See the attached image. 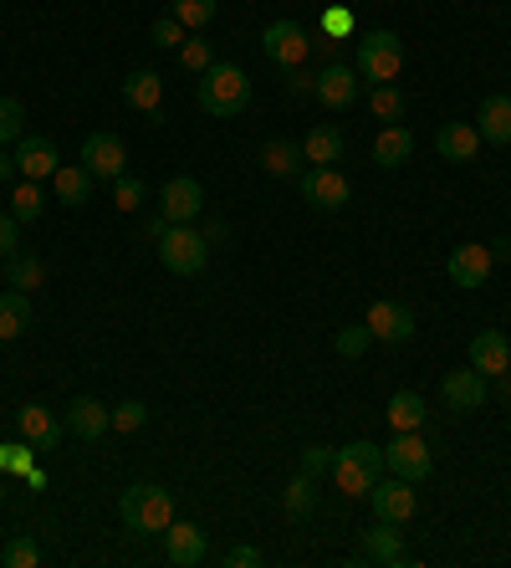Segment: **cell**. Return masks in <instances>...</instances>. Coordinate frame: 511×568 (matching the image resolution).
<instances>
[{
  "instance_id": "cell-1",
  "label": "cell",
  "mask_w": 511,
  "mask_h": 568,
  "mask_svg": "<svg viewBox=\"0 0 511 568\" xmlns=\"http://www.w3.org/2000/svg\"><path fill=\"white\" fill-rule=\"evenodd\" d=\"M195 103L211 113V119H241L251 108V78L236 62H211L195 82Z\"/></svg>"
},
{
  "instance_id": "cell-2",
  "label": "cell",
  "mask_w": 511,
  "mask_h": 568,
  "mask_svg": "<svg viewBox=\"0 0 511 568\" xmlns=\"http://www.w3.org/2000/svg\"><path fill=\"white\" fill-rule=\"evenodd\" d=\"M119 517L129 532H164L174 523V497L159 481H139L119 497Z\"/></svg>"
},
{
  "instance_id": "cell-3",
  "label": "cell",
  "mask_w": 511,
  "mask_h": 568,
  "mask_svg": "<svg viewBox=\"0 0 511 568\" xmlns=\"http://www.w3.org/2000/svg\"><path fill=\"white\" fill-rule=\"evenodd\" d=\"M354 67L368 88H374V82H394L405 72V41H399V31H364Z\"/></svg>"
},
{
  "instance_id": "cell-4",
  "label": "cell",
  "mask_w": 511,
  "mask_h": 568,
  "mask_svg": "<svg viewBox=\"0 0 511 568\" xmlns=\"http://www.w3.org/2000/svg\"><path fill=\"white\" fill-rule=\"evenodd\" d=\"M159 262L170 266L174 277H200L205 262H211V241H205V231H195V225H170V231L159 236Z\"/></svg>"
},
{
  "instance_id": "cell-5",
  "label": "cell",
  "mask_w": 511,
  "mask_h": 568,
  "mask_svg": "<svg viewBox=\"0 0 511 568\" xmlns=\"http://www.w3.org/2000/svg\"><path fill=\"white\" fill-rule=\"evenodd\" d=\"M297 190H302V200H307L313 211H328V215L343 211V205H348V195H354L338 164H313V170H302Z\"/></svg>"
},
{
  "instance_id": "cell-6",
  "label": "cell",
  "mask_w": 511,
  "mask_h": 568,
  "mask_svg": "<svg viewBox=\"0 0 511 568\" xmlns=\"http://www.w3.org/2000/svg\"><path fill=\"white\" fill-rule=\"evenodd\" d=\"M262 52H266V62H276L282 72H292V67L307 62L313 37H307V27H297V21H272V27L262 31Z\"/></svg>"
},
{
  "instance_id": "cell-7",
  "label": "cell",
  "mask_w": 511,
  "mask_h": 568,
  "mask_svg": "<svg viewBox=\"0 0 511 568\" xmlns=\"http://www.w3.org/2000/svg\"><path fill=\"white\" fill-rule=\"evenodd\" d=\"M384 466H389V476H405V481H425L435 466L430 446L420 440V430H399V436L384 446Z\"/></svg>"
},
{
  "instance_id": "cell-8",
  "label": "cell",
  "mask_w": 511,
  "mask_h": 568,
  "mask_svg": "<svg viewBox=\"0 0 511 568\" xmlns=\"http://www.w3.org/2000/svg\"><path fill=\"white\" fill-rule=\"evenodd\" d=\"M368 503H374V517L405 528L409 517H415V507H420V497H415V481H405V476H379L374 491H368Z\"/></svg>"
},
{
  "instance_id": "cell-9",
  "label": "cell",
  "mask_w": 511,
  "mask_h": 568,
  "mask_svg": "<svg viewBox=\"0 0 511 568\" xmlns=\"http://www.w3.org/2000/svg\"><path fill=\"white\" fill-rule=\"evenodd\" d=\"M368 333L379 338V344H409L415 338V328H420V317H415V307L409 303H389V297H379V303L368 307Z\"/></svg>"
},
{
  "instance_id": "cell-10",
  "label": "cell",
  "mask_w": 511,
  "mask_h": 568,
  "mask_svg": "<svg viewBox=\"0 0 511 568\" xmlns=\"http://www.w3.org/2000/svg\"><path fill=\"white\" fill-rule=\"evenodd\" d=\"M82 164L92 170V180H119V174H129V149H123L119 133H88Z\"/></svg>"
},
{
  "instance_id": "cell-11",
  "label": "cell",
  "mask_w": 511,
  "mask_h": 568,
  "mask_svg": "<svg viewBox=\"0 0 511 568\" xmlns=\"http://www.w3.org/2000/svg\"><path fill=\"white\" fill-rule=\"evenodd\" d=\"M491 266H497V252H491V246L466 241V246H456V252H450L446 272H450V282H456L460 292H476V287H486V282H491Z\"/></svg>"
},
{
  "instance_id": "cell-12",
  "label": "cell",
  "mask_w": 511,
  "mask_h": 568,
  "mask_svg": "<svg viewBox=\"0 0 511 568\" xmlns=\"http://www.w3.org/2000/svg\"><path fill=\"white\" fill-rule=\"evenodd\" d=\"M358 93H364V78H358V67H348V62H328L323 72H317V103L323 108H354L358 103Z\"/></svg>"
},
{
  "instance_id": "cell-13",
  "label": "cell",
  "mask_w": 511,
  "mask_h": 568,
  "mask_svg": "<svg viewBox=\"0 0 511 568\" xmlns=\"http://www.w3.org/2000/svg\"><path fill=\"white\" fill-rule=\"evenodd\" d=\"M440 399H446V410H456V415L481 410L486 399H491V389H486V374H476V369H450L446 379H440Z\"/></svg>"
},
{
  "instance_id": "cell-14",
  "label": "cell",
  "mask_w": 511,
  "mask_h": 568,
  "mask_svg": "<svg viewBox=\"0 0 511 568\" xmlns=\"http://www.w3.org/2000/svg\"><path fill=\"white\" fill-rule=\"evenodd\" d=\"M164 221L170 225H190L200 211H205V185H200L195 174H174L170 185H164Z\"/></svg>"
},
{
  "instance_id": "cell-15",
  "label": "cell",
  "mask_w": 511,
  "mask_h": 568,
  "mask_svg": "<svg viewBox=\"0 0 511 568\" xmlns=\"http://www.w3.org/2000/svg\"><path fill=\"white\" fill-rule=\"evenodd\" d=\"M62 430H67V425L57 420V415L47 410V405H37V399L16 410V436H21V440H31V446H37V456H47V450H57V440H62Z\"/></svg>"
},
{
  "instance_id": "cell-16",
  "label": "cell",
  "mask_w": 511,
  "mask_h": 568,
  "mask_svg": "<svg viewBox=\"0 0 511 568\" xmlns=\"http://www.w3.org/2000/svg\"><path fill=\"white\" fill-rule=\"evenodd\" d=\"M62 154H57L52 139H41V133H21L16 139V174L21 180H52Z\"/></svg>"
},
{
  "instance_id": "cell-17",
  "label": "cell",
  "mask_w": 511,
  "mask_h": 568,
  "mask_svg": "<svg viewBox=\"0 0 511 568\" xmlns=\"http://www.w3.org/2000/svg\"><path fill=\"white\" fill-rule=\"evenodd\" d=\"M164 554H170L174 568H200L211 558V538H205L195 523H170V528H164Z\"/></svg>"
},
{
  "instance_id": "cell-18",
  "label": "cell",
  "mask_w": 511,
  "mask_h": 568,
  "mask_svg": "<svg viewBox=\"0 0 511 568\" xmlns=\"http://www.w3.org/2000/svg\"><path fill=\"white\" fill-rule=\"evenodd\" d=\"M62 425H67V430H72L78 440H98V436H108V430H113V410H108L103 399L78 395L72 405H67Z\"/></svg>"
},
{
  "instance_id": "cell-19",
  "label": "cell",
  "mask_w": 511,
  "mask_h": 568,
  "mask_svg": "<svg viewBox=\"0 0 511 568\" xmlns=\"http://www.w3.org/2000/svg\"><path fill=\"white\" fill-rule=\"evenodd\" d=\"M471 369L486 374V379H497V374L511 369V344L501 328H486L471 338Z\"/></svg>"
},
{
  "instance_id": "cell-20",
  "label": "cell",
  "mask_w": 511,
  "mask_h": 568,
  "mask_svg": "<svg viewBox=\"0 0 511 568\" xmlns=\"http://www.w3.org/2000/svg\"><path fill=\"white\" fill-rule=\"evenodd\" d=\"M123 103H129L133 113H149V119H159V103H164V78H159L154 67H139V72H129V78H123Z\"/></svg>"
},
{
  "instance_id": "cell-21",
  "label": "cell",
  "mask_w": 511,
  "mask_h": 568,
  "mask_svg": "<svg viewBox=\"0 0 511 568\" xmlns=\"http://www.w3.org/2000/svg\"><path fill=\"white\" fill-rule=\"evenodd\" d=\"M476 149H481L476 123H440V129H435V154L446 159V164H471Z\"/></svg>"
},
{
  "instance_id": "cell-22",
  "label": "cell",
  "mask_w": 511,
  "mask_h": 568,
  "mask_svg": "<svg viewBox=\"0 0 511 568\" xmlns=\"http://www.w3.org/2000/svg\"><path fill=\"white\" fill-rule=\"evenodd\" d=\"M364 558H368V564H409L399 523H384V517H374V528L364 532Z\"/></svg>"
},
{
  "instance_id": "cell-23",
  "label": "cell",
  "mask_w": 511,
  "mask_h": 568,
  "mask_svg": "<svg viewBox=\"0 0 511 568\" xmlns=\"http://www.w3.org/2000/svg\"><path fill=\"white\" fill-rule=\"evenodd\" d=\"M476 133H481V144H511V98L507 93H491L481 98L476 108Z\"/></svg>"
},
{
  "instance_id": "cell-24",
  "label": "cell",
  "mask_w": 511,
  "mask_h": 568,
  "mask_svg": "<svg viewBox=\"0 0 511 568\" xmlns=\"http://www.w3.org/2000/svg\"><path fill=\"white\" fill-rule=\"evenodd\" d=\"M333 481H338L343 497H368L374 481H379V466L358 462V456H348V450H333Z\"/></svg>"
},
{
  "instance_id": "cell-25",
  "label": "cell",
  "mask_w": 511,
  "mask_h": 568,
  "mask_svg": "<svg viewBox=\"0 0 511 568\" xmlns=\"http://www.w3.org/2000/svg\"><path fill=\"white\" fill-rule=\"evenodd\" d=\"M409 159H415V133H409L405 123H384L379 139H374V164H379V170H399Z\"/></svg>"
},
{
  "instance_id": "cell-26",
  "label": "cell",
  "mask_w": 511,
  "mask_h": 568,
  "mask_svg": "<svg viewBox=\"0 0 511 568\" xmlns=\"http://www.w3.org/2000/svg\"><path fill=\"white\" fill-rule=\"evenodd\" d=\"M27 328H31V292L6 287V292H0V344L21 338Z\"/></svg>"
},
{
  "instance_id": "cell-27",
  "label": "cell",
  "mask_w": 511,
  "mask_h": 568,
  "mask_svg": "<svg viewBox=\"0 0 511 568\" xmlns=\"http://www.w3.org/2000/svg\"><path fill=\"white\" fill-rule=\"evenodd\" d=\"M343 149H348V139H343V129H333V123H317V129L302 139V159H307V164H338Z\"/></svg>"
},
{
  "instance_id": "cell-28",
  "label": "cell",
  "mask_w": 511,
  "mask_h": 568,
  "mask_svg": "<svg viewBox=\"0 0 511 568\" xmlns=\"http://www.w3.org/2000/svg\"><path fill=\"white\" fill-rule=\"evenodd\" d=\"M52 190H57V200H62V205H88V200H92V170H88V164H57Z\"/></svg>"
},
{
  "instance_id": "cell-29",
  "label": "cell",
  "mask_w": 511,
  "mask_h": 568,
  "mask_svg": "<svg viewBox=\"0 0 511 568\" xmlns=\"http://www.w3.org/2000/svg\"><path fill=\"white\" fill-rule=\"evenodd\" d=\"M368 108H374V119L379 123H399L405 119V108H409V98H405V88H394V82H374V88H368Z\"/></svg>"
},
{
  "instance_id": "cell-30",
  "label": "cell",
  "mask_w": 511,
  "mask_h": 568,
  "mask_svg": "<svg viewBox=\"0 0 511 568\" xmlns=\"http://www.w3.org/2000/svg\"><path fill=\"white\" fill-rule=\"evenodd\" d=\"M302 164V144H292V139H272V144L262 149V170L276 174V180H292Z\"/></svg>"
},
{
  "instance_id": "cell-31",
  "label": "cell",
  "mask_w": 511,
  "mask_h": 568,
  "mask_svg": "<svg viewBox=\"0 0 511 568\" xmlns=\"http://www.w3.org/2000/svg\"><path fill=\"white\" fill-rule=\"evenodd\" d=\"M389 425L394 430H420L425 425V399L415 395V389H399V395H389Z\"/></svg>"
},
{
  "instance_id": "cell-32",
  "label": "cell",
  "mask_w": 511,
  "mask_h": 568,
  "mask_svg": "<svg viewBox=\"0 0 511 568\" xmlns=\"http://www.w3.org/2000/svg\"><path fill=\"white\" fill-rule=\"evenodd\" d=\"M282 507H287V517H313L317 513V476H292V487H287V497H282Z\"/></svg>"
},
{
  "instance_id": "cell-33",
  "label": "cell",
  "mask_w": 511,
  "mask_h": 568,
  "mask_svg": "<svg viewBox=\"0 0 511 568\" xmlns=\"http://www.w3.org/2000/svg\"><path fill=\"white\" fill-rule=\"evenodd\" d=\"M41 211H47L41 180H21V185L11 190V215H16V221H41Z\"/></svg>"
},
{
  "instance_id": "cell-34",
  "label": "cell",
  "mask_w": 511,
  "mask_h": 568,
  "mask_svg": "<svg viewBox=\"0 0 511 568\" xmlns=\"http://www.w3.org/2000/svg\"><path fill=\"white\" fill-rule=\"evenodd\" d=\"M41 282H47V266H41V256L16 252V256H11V282H6V287H16V292H37Z\"/></svg>"
},
{
  "instance_id": "cell-35",
  "label": "cell",
  "mask_w": 511,
  "mask_h": 568,
  "mask_svg": "<svg viewBox=\"0 0 511 568\" xmlns=\"http://www.w3.org/2000/svg\"><path fill=\"white\" fill-rule=\"evenodd\" d=\"M215 11H221V0H174V21L184 31H205L215 21Z\"/></svg>"
},
{
  "instance_id": "cell-36",
  "label": "cell",
  "mask_w": 511,
  "mask_h": 568,
  "mask_svg": "<svg viewBox=\"0 0 511 568\" xmlns=\"http://www.w3.org/2000/svg\"><path fill=\"white\" fill-rule=\"evenodd\" d=\"M0 564L6 568H37L41 564V542L21 532V538H11L6 548H0Z\"/></svg>"
},
{
  "instance_id": "cell-37",
  "label": "cell",
  "mask_w": 511,
  "mask_h": 568,
  "mask_svg": "<svg viewBox=\"0 0 511 568\" xmlns=\"http://www.w3.org/2000/svg\"><path fill=\"white\" fill-rule=\"evenodd\" d=\"M31 466H37V446H31V440H6V446H0V471L6 476H27Z\"/></svg>"
},
{
  "instance_id": "cell-38",
  "label": "cell",
  "mask_w": 511,
  "mask_h": 568,
  "mask_svg": "<svg viewBox=\"0 0 511 568\" xmlns=\"http://www.w3.org/2000/svg\"><path fill=\"white\" fill-rule=\"evenodd\" d=\"M27 133V108H21V98H0V149L11 144V139H21Z\"/></svg>"
},
{
  "instance_id": "cell-39",
  "label": "cell",
  "mask_w": 511,
  "mask_h": 568,
  "mask_svg": "<svg viewBox=\"0 0 511 568\" xmlns=\"http://www.w3.org/2000/svg\"><path fill=\"white\" fill-rule=\"evenodd\" d=\"M149 41H154L159 52H180V47H184V27L174 21V11H170V16H159L154 27H149Z\"/></svg>"
},
{
  "instance_id": "cell-40",
  "label": "cell",
  "mask_w": 511,
  "mask_h": 568,
  "mask_svg": "<svg viewBox=\"0 0 511 568\" xmlns=\"http://www.w3.org/2000/svg\"><path fill=\"white\" fill-rule=\"evenodd\" d=\"M368 344H374L368 323H348V328H338V354H343V358H364Z\"/></svg>"
},
{
  "instance_id": "cell-41",
  "label": "cell",
  "mask_w": 511,
  "mask_h": 568,
  "mask_svg": "<svg viewBox=\"0 0 511 568\" xmlns=\"http://www.w3.org/2000/svg\"><path fill=\"white\" fill-rule=\"evenodd\" d=\"M144 425H149V405H144V399H123L119 410H113V430H123V436L144 430Z\"/></svg>"
},
{
  "instance_id": "cell-42",
  "label": "cell",
  "mask_w": 511,
  "mask_h": 568,
  "mask_svg": "<svg viewBox=\"0 0 511 568\" xmlns=\"http://www.w3.org/2000/svg\"><path fill=\"white\" fill-rule=\"evenodd\" d=\"M113 200H119V211H139V205H144V180H133V174H119V180H113Z\"/></svg>"
},
{
  "instance_id": "cell-43",
  "label": "cell",
  "mask_w": 511,
  "mask_h": 568,
  "mask_svg": "<svg viewBox=\"0 0 511 568\" xmlns=\"http://www.w3.org/2000/svg\"><path fill=\"white\" fill-rule=\"evenodd\" d=\"M211 62H215L211 41H190V37H184V47H180V67H190V72H205Z\"/></svg>"
},
{
  "instance_id": "cell-44",
  "label": "cell",
  "mask_w": 511,
  "mask_h": 568,
  "mask_svg": "<svg viewBox=\"0 0 511 568\" xmlns=\"http://www.w3.org/2000/svg\"><path fill=\"white\" fill-rule=\"evenodd\" d=\"M323 37H333V41L354 37V11H343V6H328V11H323Z\"/></svg>"
},
{
  "instance_id": "cell-45",
  "label": "cell",
  "mask_w": 511,
  "mask_h": 568,
  "mask_svg": "<svg viewBox=\"0 0 511 568\" xmlns=\"http://www.w3.org/2000/svg\"><path fill=\"white\" fill-rule=\"evenodd\" d=\"M16 246H21V221L11 211H0V262H11Z\"/></svg>"
},
{
  "instance_id": "cell-46",
  "label": "cell",
  "mask_w": 511,
  "mask_h": 568,
  "mask_svg": "<svg viewBox=\"0 0 511 568\" xmlns=\"http://www.w3.org/2000/svg\"><path fill=\"white\" fill-rule=\"evenodd\" d=\"M302 471H307V476L333 471V450L328 446H302Z\"/></svg>"
},
{
  "instance_id": "cell-47",
  "label": "cell",
  "mask_w": 511,
  "mask_h": 568,
  "mask_svg": "<svg viewBox=\"0 0 511 568\" xmlns=\"http://www.w3.org/2000/svg\"><path fill=\"white\" fill-rule=\"evenodd\" d=\"M313 93H317V72L292 67V72H287V98H313Z\"/></svg>"
},
{
  "instance_id": "cell-48",
  "label": "cell",
  "mask_w": 511,
  "mask_h": 568,
  "mask_svg": "<svg viewBox=\"0 0 511 568\" xmlns=\"http://www.w3.org/2000/svg\"><path fill=\"white\" fill-rule=\"evenodd\" d=\"M221 564H225V568H256V564H262V548H251V542H236V548H231Z\"/></svg>"
},
{
  "instance_id": "cell-49",
  "label": "cell",
  "mask_w": 511,
  "mask_h": 568,
  "mask_svg": "<svg viewBox=\"0 0 511 568\" xmlns=\"http://www.w3.org/2000/svg\"><path fill=\"white\" fill-rule=\"evenodd\" d=\"M338 450H348V456H358V462H368V466H379L384 471V446H374V440H348V446H338Z\"/></svg>"
},
{
  "instance_id": "cell-50",
  "label": "cell",
  "mask_w": 511,
  "mask_h": 568,
  "mask_svg": "<svg viewBox=\"0 0 511 568\" xmlns=\"http://www.w3.org/2000/svg\"><path fill=\"white\" fill-rule=\"evenodd\" d=\"M164 231H170V221H164V211H159V215H149V221H144V236H149V241H159V236H164Z\"/></svg>"
},
{
  "instance_id": "cell-51",
  "label": "cell",
  "mask_w": 511,
  "mask_h": 568,
  "mask_svg": "<svg viewBox=\"0 0 511 568\" xmlns=\"http://www.w3.org/2000/svg\"><path fill=\"white\" fill-rule=\"evenodd\" d=\"M11 174H16V154H6V149H0V185H6Z\"/></svg>"
},
{
  "instance_id": "cell-52",
  "label": "cell",
  "mask_w": 511,
  "mask_h": 568,
  "mask_svg": "<svg viewBox=\"0 0 511 568\" xmlns=\"http://www.w3.org/2000/svg\"><path fill=\"white\" fill-rule=\"evenodd\" d=\"M0 503H6V481H0Z\"/></svg>"
}]
</instances>
